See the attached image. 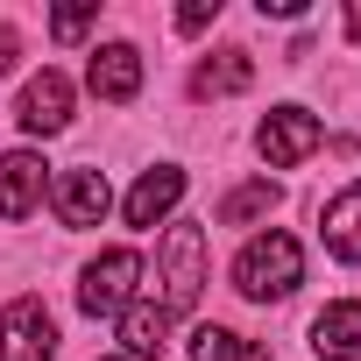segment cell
<instances>
[{
    "label": "cell",
    "instance_id": "obj_18",
    "mask_svg": "<svg viewBox=\"0 0 361 361\" xmlns=\"http://www.w3.org/2000/svg\"><path fill=\"white\" fill-rule=\"evenodd\" d=\"M206 22H220V0H192V8L177 15V29H185V36H199Z\"/></svg>",
    "mask_w": 361,
    "mask_h": 361
},
{
    "label": "cell",
    "instance_id": "obj_17",
    "mask_svg": "<svg viewBox=\"0 0 361 361\" xmlns=\"http://www.w3.org/2000/svg\"><path fill=\"white\" fill-rule=\"evenodd\" d=\"M92 22H99L92 8H57V15H50V36H57V43H78Z\"/></svg>",
    "mask_w": 361,
    "mask_h": 361
},
{
    "label": "cell",
    "instance_id": "obj_2",
    "mask_svg": "<svg viewBox=\"0 0 361 361\" xmlns=\"http://www.w3.org/2000/svg\"><path fill=\"white\" fill-rule=\"evenodd\" d=\"M199 290H206V227L199 220H170V234H163V312L177 319V312H192L199 305Z\"/></svg>",
    "mask_w": 361,
    "mask_h": 361
},
{
    "label": "cell",
    "instance_id": "obj_13",
    "mask_svg": "<svg viewBox=\"0 0 361 361\" xmlns=\"http://www.w3.org/2000/svg\"><path fill=\"white\" fill-rule=\"evenodd\" d=\"M312 347L326 361H361V305H326L312 319Z\"/></svg>",
    "mask_w": 361,
    "mask_h": 361
},
{
    "label": "cell",
    "instance_id": "obj_10",
    "mask_svg": "<svg viewBox=\"0 0 361 361\" xmlns=\"http://www.w3.org/2000/svg\"><path fill=\"white\" fill-rule=\"evenodd\" d=\"M36 199H43V156L36 149H8L0 156V220H29Z\"/></svg>",
    "mask_w": 361,
    "mask_h": 361
},
{
    "label": "cell",
    "instance_id": "obj_6",
    "mask_svg": "<svg viewBox=\"0 0 361 361\" xmlns=\"http://www.w3.org/2000/svg\"><path fill=\"white\" fill-rule=\"evenodd\" d=\"M15 121L29 135H64L71 128V78L64 71H36L22 85V99H15Z\"/></svg>",
    "mask_w": 361,
    "mask_h": 361
},
{
    "label": "cell",
    "instance_id": "obj_15",
    "mask_svg": "<svg viewBox=\"0 0 361 361\" xmlns=\"http://www.w3.org/2000/svg\"><path fill=\"white\" fill-rule=\"evenodd\" d=\"M192 361H262V347L241 340V333H227V326H199L192 333Z\"/></svg>",
    "mask_w": 361,
    "mask_h": 361
},
{
    "label": "cell",
    "instance_id": "obj_1",
    "mask_svg": "<svg viewBox=\"0 0 361 361\" xmlns=\"http://www.w3.org/2000/svg\"><path fill=\"white\" fill-rule=\"evenodd\" d=\"M298 283H305V248H298L283 227L255 234V241L234 255V290H241V298H255V305H269V298H290Z\"/></svg>",
    "mask_w": 361,
    "mask_h": 361
},
{
    "label": "cell",
    "instance_id": "obj_11",
    "mask_svg": "<svg viewBox=\"0 0 361 361\" xmlns=\"http://www.w3.org/2000/svg\"><path fill=\"white\" fill-rule=\"evenodd\" d=\"M319 234H326V248H333L340 262H361V177H354L347 192H333V199H326Z\"/></svg>",
    "mask_w": 361,
    "mask_h": 361
},
{
    "label": "cell",
    "instance_id": "obj_3",
    "mask_svg": "<svg viewBox=\"0 0 361 361\" xmlns=\"http://www.w3.org/2000/svg\"><path fill=\"white\" fill-rule=\"evenodd\" d=\"M135 283H142V255L135 248H106L99 262H85L78 276V312L85 319H121L135 305Z\"/></svg>",
    "mask_w": 361,
    "mask_h": 361
},
{
    "label": "cell",
    "instance_id": "obj_5",
    "mask_svg": "<svg viewBox=\"0 0 361 361\" xmlns=\"http://www.w3.org/2000/svg\"><path fill=\"white\" fill-rule=\"evenodd\" d=\"M57 354V319L43 298H15L0 312V361H50Z\"/></svg>",
    "mask_w": 361,
    "mask_h": 361
},
{
    "label": "cell",
    "instance_id": "obj_4",
    "mask_svg": "<svg viewBox=\"0 0 361 361\" xmlns=\"http://www.w3.org/2000/svg\"><path fill=\"white\" fill-rule=\"evenodd\" d=\"M319 114H305V106H276V114H262V128H255V149H262V163L269 170H298L312 149H319Z\"/></svg>",
    "mask_w": 361,
    "mask_h": 361
},
{
    "label": "cell",
    "instance_id": "obj_12",
    "mask_svg": "<svg viewBox=\"0 0 361 361\" xmlns=\"http://www.w3.org/2000/svg\"><path fill=\"white\" fill-rule=\"evenodd\" d=\"M163 340H170V312H163L156 298H135V305L121 312V347H128V361H156Z\"/></svg>",
    "mask_w": 361,
    "mask_h": 361
},
{
    "label": "cell",
    "instance_id": "obj_8",
    "mask_svg": "<svg viewBox=\"0 0 361 361\" xmlns=\"http://www.w3.org/2000/svg\"><path fill=\"white\" fill-rule=\"evenodd\" d=\"M85 85L106 99V106H128L142 92V50L135 43H99L92 64H85Z\"/></svg>",
    "mask_w": 361,
    "mask_h": 361
},
{
    "label": "cell",
    "instance_id": "obj_7",
    "mask_svg": "<svg viewBox=\"0 0 361 361\" xmlns=\"http://www.w3.org/2000/svg\"><path fill=\"white\" fill-rule=\"evenodd\" d=\"M50 199H57V220H64V227H99V220H106V206H114L106 170H57Z\"/></svg>",
    "mask_w": 361,
    "mask_h": 361
},
{
    "label": "cell",
    "instance_id": "obj_14",
    "mask_svg": "<svg viewBox=\"0 0 361 361\" xmlns=\"http://www.w3.org/2000/svg\"><path fill=\"white\" fill-rule=\"evenodd\" d=\"M248 78H255V64H248L241 50H220V57H206V64H199L192 92H199V99H227V92H241Z\"/></svg>",
    "mask_w": 361,
    "mask_h": 361
},
{
    "label": "cell",
    "instance_id": "obj_16",
    "mask_svg": "<svg viewBox=\"0 0 361 361\" xmlns=\"http://www.w3.org/2000/svg\"><path fill=\"white\" fill-rule=\"evenodd\" d=\"M269 206H276V185H269V177H255V185H241V192L220 199V227H248V220H262Z\"/></svg>",
    "mask_w": 361,
    "mask_h": 361
},
{
    "label": "cell",
    "instance_id": "obj_20",
    "mask_svg": "<svg viewBox=\"0 0 361 361\" xmlns=\"http://www.w3.org/2000/svg\"><path fill=\"white\" fill-rule=\"evenodd\" d=\"M106 361H128V354H106Z\"/></svg>",
    "mask_w": 361,
    "mask_h": 361
},
{
    "label": "cell",
    "instance_id": "obj_19",
    "mask_svg": "<svg viewBox=\"0 0 361 361\" xmlns=\"http://www.w3.org/2000/svg\"><path fill=\"white\" fill-rule=\"evenodd\" d=\"M15 50H22V36H15V29H0V71L15 64Z\"/></svg>",
    "mask_w": 361,
    "mask_h": 361
},
{
    "label": "cell",
    "instance_id": "obj_9",
    "mask_svg": "<svg viewBox=\"0 0 361 361\" xmlns=\"http://www.w3.org/2000/svg\"><path fill=\"white\" fill-rule=\"evenodd\" d=\"M177 199H185V170H177V163H156V170L135 177V192L121 199V213H128V227H156V220H170Z\"/></svg>",
    "mask_w": 361,
    "mask_h": 361
}]
</instances>
